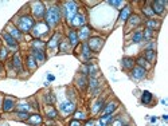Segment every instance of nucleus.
Wrapping results in <instances>:
<instances>
[{"label":"nucleus","instance_id":"obj_1","mask_svg":"<svg viewBox=\"0 0 168 126\" xmlns=\"http://www.w3.org/2000/svg\"><path fill=\"white\" fill-rule=\"evenodd\" d=\"M45 19H46V24L49 27H54L59 23L60 20V11H59V7H51L49 8L45 13Z\"/></svg>","mask_w":168,"mask_h":126},{"label":"nucleus","instance_id":"obj_2","mask_svg":"<svg viewBox=\"0 0 168 126\" xmlns=\"http://www.w3.org/2000/svg\"><path fill=\"white\" fill-rule=\"evenodd\" d=\"M34 26H35L34 19L28 15L22 16V18H19V20H18V28L20 32H30L34 28Z\"/></svg>","mask_w":168,"mask_h":126},{"label":"nucleus","instance_id":"obj_3","mask_svg":"<svg viewBox=\"0 0 168 126\" xmlns=\"http://www.w3.org/2000/svg\"><path fill=\"white\" fill-rule=\"evenodd\" d=\"M77 4L74 2H67L65 4V15H66V19L69 22H71L74 19V16L77 15Z\"/></svg>","mask_w":168,"mask_h":126},{"label":"nucleus","instance_id":"obj_4","mask_svg":"<svg viewBox=\"0 0 168 126\" xmlns=\"http://www.w3.org/2000/svg\"><path fill=\"white\" fill-rule=\"evenodd\" d=\"M87 46H89L90 51H94V52H98L101 50V47L104 46V39L101 38H92L87 42Z\"/></svg>","mask_w":168,"mask_h":126},{"label":"nucleus","instance_id":"obj_5","mask_svg":"<svg viewBox=\"0 0 168 126\" xmlns=\"http://www.w3.org/2000/svg\"><path fill=\"white\" fill-rule=\"evenodd\" d=\"M32 12H34V15H35V18H42V16H45V13H46L45 5H43L40 2H36L32 7Z\"/></svg>","mask_w":168,"mask_h":126},{"label":"nucleus","instance_id":"obj_6","mask_svg":"<svg viewBox=\"0 0 168 126\" xmlns=\"http://www.w3.org/2000/svg\"><path fill=\"white\" fill-rule=\"evenodd\" d=\"M166 4H167V2H153L151 8H152L153 13L161 15V13L164 12V9H166Z\"/></svg>","mask_w":168,"mask_h":126},{"label":"nucleus","instance_id":"obj_7","mask_svg":"<svg viewBox=\"0 0 168 126\" xmlns=\"http://www.w3.org/2000/svg\"><path fill=\"white\" fill-rule=\"evenodd\" d=\"M49 31V26L46 24V23H38L36 26H34V35L35 36H40L43 35L45 32Z\"/></svg>","mask_w":168,"mask_h":126},{"label":"nucleus","instance_id":"obj_8","mask_svg":"<svg viewBox=\"0 0 168 126\" xmlns=\"http://www.w3.org/2000/svg\"><path fill=\"white\" fill-rule=\"evenodd\" d=\"M59 107H60V111H62V113L70 114V113H73V111H74L75 105H74L73 102H70V101H65V102H62V103H60Z\"/></svg>","mask_w":168,"mask_h":126},{"label":"nucleus","instance_id":"obj_9","mask_svg":"<svg viewBox=\"0 0 168 126\" xmlns=\"http://www.w3.org/2000/svg\"><path fill=\"white\" fill-rule=\"evenodd\" d=\"M147 75V70L141 69V67L136 66L132 69V77L134 78V79H144Z\"/></svg>","mask_w":168,"mask_h":126},{"label":"nucleus","instance_id":"obj_10","mask_svg":"<svg viewBox=\"0 0 168 126\" xmlns=\"http://www.w3.org/2000/svg\"><path fill=\"white\" fill-rule=\"evenodd\" d=\"M31 55L35 58V60H36V62H39V63H43L46 60V55H45V52H43V50L32 49V54H31Z\"/></svg>","mask_w":168,"mask_h":126},{"label":"nucleus","instance_id":"obj_11","mask_svg":"<svg viewBox=\"0 0 168 126\" xmlns=\"http://www.w3.org/2000/svg\"><path fill=\"white\" fill-rule=\"evenodd\" d=\"M13 107H15V99H12V98H9V97H5L4 101H3V110L11 111Z\"/></svg>","mask_w":168,"mask_h":126},{"label":"nucleus","instance_id":"obj_12","mask_svg":"<svg viewBox=\"0 0 168 126\" xmlns=\"http://www.w3.org/2000/svg\"><path fill=\"white\" fill-rule=\"evenodd\" d=\"M70 23H71L74 27H82L83 24H85V16L83 15H75L74 16V19Z\"/></svg>","mask_w":168,"mask_h":126},{"label":"nucleus","instance_id":"obj_13","mask_svg":"<svg viewBox=\"0 0 168 126\" xmlns=\"http://www.w3.org/2000/svg\"><path fill=\"white\" fill-rule=\"evenodd\" d=\"M27 122H28L30 125H32V126L40 125V124H42V117H40L39 114H34V115H30V117L27 118Z\"/></svg>","mask_w":168,"mask_h":126},{"label":"nucleus","instance_id":"obj_14","mask_svg":"<svg viewBox=\"0 0 168 126\" xmlns=\"http://www.w3.org/2000/svg\"><path fill=\"white\" fill-rule=\"evenodd\" d=\"M134 59H132V58H124L122 59V62H121V64H122V67L124 69H126V70H132L133 67H134Z\"/></svg>","mask_w":168,"mask_h":126},{"label":"nucleus","instance_id":"obj_15","mask_svg":"<svg viewBox=\"0 0 168 126\" xmlns=\"http://www.w3.org/2000/svg\"><path fill=\"white\" fill-rule=\"evenodd\" d=\"M59 39H60V35L58 32L57 34H54V36L51 39H50V42L47 43V47H49V49H55L57 46H58V43H59Z\"/></svg>","mask_w":168,"mask_h":126},{"label":"nucleus","instance_id":"obj_16","mask_svg":"<svg viewBox=\"0 0 168 126\" xmlns=\"http://www.w3.org/2000/svg\"><path fill=\"white\" fill-rule=\"evenodd\" d=\"M89 35H90V28L89 27H86V26H83L82 28H81V31L78 34V40H86L87 38H89Z\"/></svg>","mask_w":168,"mask_h":126},{"label":"nucleus","instance_id":"obj_17","mask_svg":"<svg viewBox=\"0 0 168 126\" xmlns=\"http://www.w3.org/2000/svg\"><path fill=\"white\" fill-rule=\"evenodd\" d=\"M3 38L5 39V42H7V44H8L9 47H12V49H15L16 46H18V43H16V40L12 38L11 35H9L8 32H3Z\"/></svg>","mask_w":168,"mask_h":126},{"label":"nucleus","instance_id":"obj_18","mask_svg":"<svg viewBox=\"0 0 168 126\" xmlns=\"http://www.w3.org/2000/svg\"><path fill=\"white\" fill-rule=\"evenodd\" d=\"M69 43L70 46H77V43H78V34H77L74 30H71V31L69 32Z\"/></svg>","mask_w":168,"mask_h":126},{"label":"nucleus","instance_id":"obj_19","mask_svg":"<svg viewBox=\"0 0 168 126\" xmlns=\"http://www.w3.org/2000/svg\"><path fill=\"white\" fill-rule=\"evenodd\" d=\"M89 86L90 88L93 90V93L94 95H97V93L100 91V85H98V81L96 79V78H90V81H89Z\"/></svg>","mask_w":168,"mask_h":126},{"label":"nucleus","instance_id":"obj_20","mask_svg":"<svg viewBox=\"0 0 168 126\" xmlns=\"http://www.w3.org/2000/svg\"><path fill=\"white\" fill-rule=\"evenodd\" d=\"M12 64H13V67H15L18 71H22V60H20V56H19V54H15L12 58Z\"/></svg>","mask_w":168,"mask_h":126},{"label":"nucleus","instance_id":"obj_21","mask_svg":"<svg viewBox=\"0 0 168 126\" xmlns=\"http://www.w3.org/2000/svg\"><path fill=\"white\" fill-rule=\"evenodd\" d=\"M77 86H78L79 90H85L87 86V79L85 78V75H81L79 78H77Z\"/></svg>","mask_w":168,"mask_h":126},{"label":"nucleus","instance_id":"obj_22","mask_svg":"<svg viewBox=\"0 0 168 126\" xmlns=\"http://www.w3.org/2000/svg\"><path fill=\"white\" fill-rule=\"evenodd\" d=\"M8 34L15 40H20V39H22V32H20L18 28H15V27H9V32Z\"/></svg>","mask_w":168,"mask_h":126},{"label":"nucleus","instance_id":"obj_23","mask_svg":"<svg viewBox=\"0 0 168 126\" xmlns=\"http://www.w3.org/2000/svg\"><path fill=\"white\" fill-rule=\"evenodd\" d=\"M129 15H130V7L126 5L125 8L121 11V13H120V20L125 22V20H128V18H129Z\"/></svg>","mask_w":168,"mask_h":126},{"label":"nucleus","instance_id":"obj_24","mask_svg":"<svg viewBox=\"0 0 168 126\" xmlns=\"http://www.w3.org/2000/svg\"><path fill=\"white\" fill-rule=\"evenodd\" d=\"M141 102H143L144 105H149L151 102H152V94H151L149 91H144L143 97H141Z\"/></svg>","mask_w":168,"mask_h":126},{"label":"nucleus","instance_id":"obj_25","mask_svg":"<svg viewBox=\"0 0 168 126\" xmlns=\"http://www.w3.org/2000/svg\"><path fill=\"white\" fill-rule=\"evenodd\" d=\"M116 107H117V103H116V102H110V103H108L106 107L104 109V114H112L113 111L116 110Z\"/></svg>","mask_w":168,"mask_h":126},{"label":"nucleus","instance_id":"obj_26","mask_svg":"<svg viewBox=\"0 0 168 126\" xmlns=\"http://www.w3.org/2000/svg\"><path fill=\"white\" fill-rule=\"evenodd\" d=\"M102 109H104V99H98V101L96 102V103H94L92 111H93L94 114H97L100 110H102Z\"/></svg>","mask_w":168,"mask_h":126},{"label":"nucleus","instance_id":"obj_27","mask_svg":"<svg viewBox=\"0 0 168 126\" xmlns=\"http://www.w3.org/2000/svg\"><path fill=\"white\" fill-rule=\"evenodd\" d=\"M27 66H28L30 70L36 69V60H35V58H34L32 55H28V56H27Z\"/></svg>","mask_w":168,"mask_h":126},{"label":"nucleus","instance_id":"obj_28","mask_svg":"<svg viewBox=\"0 0 168 126\" xmlns=\"http://www.w3.org/2000/svg\"><path fill=\"white\" fill-rule=\"evenodd\" d=\"M82 55H83L85 59H89V58L92 56V51H90L87 43H83V46H82Z\"/></svg>","mask_w":168,"mask_h":126},{"label":"nucleus","instance_id":"obj_29","mask_svg":"<svg viewBox=\"0 0 168 126\" xmlns=\"http://www.w3.org/2000/svg\"><path fill=\"white\" fill-rule=\"evenodd\" d=\"M144 59H145L147 62H153L155 60V51L151 50V49L145 50V58H144Z\"/></svg>","mask_w":168,"mask_h":126},{"label":"nucleus","instance_id":"obj_30","mask_svg":"<svg viewBox=\"0 0 168 126\" xmlns=\"http://www.w3.org/2000/svg\"><path fill=\"white\" fill-rule=\"evenodd\" d=\"M46 114H47V117L49 118H55L58 113H57V110L53 106H47L46 107Z\"/></svg>","mask_w":168,"mask_h":126},{"label":"nucleus","instance_id":"obj_31","mask_svg":"<svg viewBox=\"0 0 168 126\" xmlns=\"http://www.w3.org/2000/svg\"><path fill=\"white\" fill-rule=\"evenodd\" d=\"M147 26H148V28H151V30L159 28V27H160V22H157V20H153V19H149V20L147 22Z\"/></svg>","mask_w":168,"mask_h":126},{"label":"nucleus","instance_id":"obj_32","mask_svg":"<svg viewBox=\"0 0 168 126\" xmlns=\"http://www.w3.org/2000/svg\"><path fill=\"white\" fill-rule=\"evenodd\" d=\"M136 63H137V66L141 67V69H144V70H147L148 67H149V63H148L144 58H139V59L136 60Z\"/></svg>","mask_w":168,"mask_h":126},{"label":"nucleus","instance_id":"obj_33","mask_svg":"<svg viewBox=\"0 0 168 126\" xmlns=\"http://www.w3.org/2000/svg\"><path fill=\"white\" fill-rule=\"evenodd\" d=\"M31 106L28 103H19L18 105V111H22V113H28Z\"/></svg>","mask_w":168,"mask_h":126},{"label":"nucleus","instance_id":"obj_34","mask_svg":"<svg viewBox=\"0 0 168 126\" xmlns=\"http://www.w3.org/2000/svg\"><path fill=\"white\" fill-rule=\"evenodd\" d=\"M59 49H60V51H63V52L69 51V49H70V43H69V40H62V42L59 43Z\"/></svg>","mask_w":168,"mask_h":126},{"label":"nucleus","instance_id":"obj_35","mask_svg":"<svg viewBox=\"0 0 168 126\" xmlns=\"http://www.w3.org/2000/svg\"><path fill=\"white\" fill-rule=\"evenodd\" d=\"M132 40H133V43L141 42V40H143V32H141V31H136V32H134V35H133V38H132Z\"/></svg>","mask_w":168,"mask_h":126},{"label":"nucleus","instance_id":"obj_36","mask_svg":"<svg viewBox=\"0 0 168 126\" xmlns=\"http://www.w3.org/2000/svg\"><path fill=\"white\" fill-rule=\"evenodd\" d=\"M128 20H129V26H137V24H139V23H140V18H139V16H137V15L130 16V18L128 19Z\"/></svg>","mask_w":168,"mask_h":126},{"label":"nucleus","instance_id":"obj_37","mask_svg":"<svg viewBox=\"0 0 168 126\" xmlns=\"http://www.w3.org/2000/svg\"><path fill=\"white\" fill-rule=\"evenodd\" d=\"M43 42H40V40H34L32 42V49H36V50H43Z\"/></svg>","mask_w":168,"mask_h":126},{"label":"nucleus","instance_id":"obj_38","mask_svg":"<svg viewBox=\"0 0 168 126\" xmlns=\"http://www.w3.org/2000/svg\"><path fill=\"white\" fill-rule=\"evenodd\" d=\"M45 101H46L47 105H53L54 101H55V97H54L53 94H47L46 97H45Z\"/></svg>","mask_w":168,"mask_h":126},{"label":"nucleus","instance_id":"obj_39","mask_svg":"<svg viewBox=\"0 0 168 126\" xmlns=\"http://www.w3.org/2000/svg\"><path fill=\"white\" fill-rule=\"evenodd\" d=\"M143 12L145 13L147 16H149V18H151V16H153V15H155L153 11H152V8H151V7H147V5L143 8Z\"/></svg>","mask_w":168,"mask_h":126},{"label":"nucleus","instance_id":"obj_40","mask_svg":"<svg viewBox=\"0 0 168 126\" xmlns=\"http://www.w3.org/2000/svg\"><path fill=\"white\" fill-rule=\"evenodd\" d=\"M152 35H153V30H151V28H148V27H147V28H145V32H144L143 36H145L147 39H149Z\"/></svg>","mask_w":168,"mask_h":126},{"label":"nucleus","instance_id":"obj_41","mask_svg":"<svg viewBox=\"0 0 168 126\" xmlns=\"http://www.w3.org/2000/svg\"><path fill=\"white\" fill-rule=\"evenodd\" d=\"M75 120L79 121V120H85V114L81 113V111H77L75 113Z\"/></svg>","mask_w":168,"mask_h":126},{"label":"nucleus","instance_id":"obj_42","mask_svg":"<svg viewBox=\"0 0 168 126\" xmlns=\"http://www.w3.org/2000/svg\"><path fill=\"white\" fill-rule=\"evenodd\" d=\"M7 54H8V51H7V49H2V50H0V59H5Z\"/></svg>","mask_w":168,"mask_h":126},{"label":"nucleus","instance_id":"obj_43","mask_svg":"<svg viewBox=\"0 0 168 126\" xmlns=\"http://www.w3.org/2000/svg\"><path fill=\"white\" fill-rule=\"evenodd\" d=\"M110 5H114V7H120L121 4H122V2L121 0H112V2H109Z\"/></svg>","mask_w":168,"mask_h":126},{"label":"nucleus","instance_id":"obj_44","mask_svg":"<svg viewBox=\"0 0 168 126\" xmlns=\"http://www.w3.org/2000/svg\"><path fill=\"white\" fill-rule=\"evenodd\" d=\"M18 115H19V118H22V120H27V118H28V113H22V111H18Z\"/></svg>","mask_w":168,"mask_h":126},{"label":"nucleus","instance_id":"obj_45","mask_svg":"<svg viewBox=\"0 0 168 126\" xmlns=\"http://www.w3.org/2000/svg\"><path fill=\"white\" fill-rule=\"evenodd\" d=\"M70 126H81V124H79V121L74 120V121H71V122H70Z\"/></svg>","mask_w":168,"mask_h":126},{"label":"nucleus","instance_id":"obj_46","mask_svg":"<svg viewBox=\"0 0 168 126\" xmlns=\"http://www.w3.org/2000/svg\"><path fill=\"white\" fill-rule=\"evenodd\" d=\"M113 126H122V122H121V120H116L113 122Z\"/></svg>","mask_w":168,"mask_h":126},{"label":"nucleus","instance_id":"obj_47","mask_svg":"<svg viewBox=\"0 0 168 126\" xmlns=\"http://www.w3.org/2000/svg\"><path fill=\"white\" fill-rule=\"evenodd\" d=\"M85 126H94V122L93 121H87Z\"/></svg>","mask_w":168,"mask_h":126},{"label":"nucleus","instance_id":"obj_48","mask_svg":"<svg viewBox=\"0 0 168 126\" xmlns=\"http://www.w3.org/2000/svg\"><path fill=\"white\" fill-rule=\"evenodd\" d=\"M47 79H49V81H54V75H49V77H47Z\"/></svg>","mask_w":168,"mask_h":126}]
</instances>
